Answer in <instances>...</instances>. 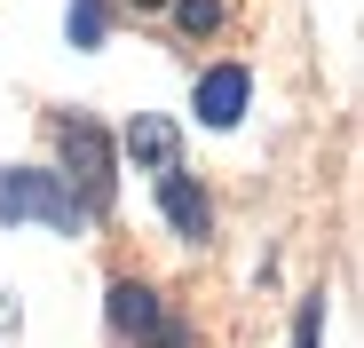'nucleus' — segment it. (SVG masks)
<instances>
[{
  "instance_id": "7ed1b4c3",
  "label": "nucleus",
  "mask_w": 364,
  "mask_h": 348,
  "mask_svg": "<svg viewBox=\"0 0 364 348\" xmlns=\"http://www.w3.org/2000/svg\"><path fill=\"white\" fill-rule=\"evenodd\" d=\"M159 214L182 229V238H206V229H214V206H206V190H198L182 166H174V174H159Z\"/></svg>"
},
{
  "instance_id": "6e6552de",
  "label": "nucleus",
  "mask_w": 364,
  "mask_h": 348,
  "mask_svg": "<svg viewBox=\"0 0 364 348\" xmlns=\"http://www.w3.org/2000/svg\"><path fill=\"white\" fill-rule=\"evenodd\" d=\"M174 24L191 32V40H198V32H214V24H222V0H174Z\"/></svg>"
},
{
  "instance_id": "20e7f679",
  "label": "nucleus",
  "mask_w": 364,
  "mask_h": 348,
  "mask_svg": "<svg viewBox=\"0 0 364 348\" xmlns=\"http://www.w3.org/2000/svg\"><path fill=\"white\" fill-rule=\"evenodd\" d=\"M103 301H111V325H119V332H135V340H159V332H166L159 293H151V285H135V277H119Z\"/></svg>"
},
{
  "instance_id": "f257e3e1",
  "label": "nucleus",
  "mask_w": 364,
  "mask_h": 348,
  "mask_svg": "<svg viewBox=\"0 0 364 348\" xmlns=\"http://www.w3.org/2000/svg\"><path fill=\"white\" fill-rule=\"evenodd\" d=\"M0 222H48V229H80V198L64 190V174L9 166V174H0Z\"/></svg>"
},
{
  "instance_id": "423d86ee",
  "label": "nucleus",
  "mask_w": 364,
  "mask_h": 348,
  "mask_svg": "<svg viewBox=\"0 0 364 348\" xmlns=\"http://www.w3.org/2000/svg\"><path fill=\"white\" fill-rule=\"evenodd\" d=\"M127 151H135L151 174H174V127H166V119H135V127H127Z\"/></svg>"
},
{
  "instance_id": "1a4fd4ad",
  "label": "nucleus",
  "mask_w": 364,
  "mask_h": 348,
  "mask_svg": "<svg viewBox=\"0 0 364 348\" xmlns=\"http://www.w3.org/2000/svg\"><path fill=\"white\" fill-rule=\"evenodd\" d=\"M317 340H325V301H309L293 317V348H317Z\"/></svg>"
},
{
  "instance_id": "f03ea898",
  "label": "nucleus",
  "mask_w": 364,
  "mask_h": 348,
  "mask_svg": "<svg viewBox=\"0 0 364 348\" xmlns=\"http://www.w3.org/2000/svg\"><path fill=\"white\" fill-rule=\"evenodd\" d=\"M64 174L80 183V214H87V206H111V143H103L95 119H72V127H64ZM72 183H64V190H72Z\"/></svg>"
},
{
  "instance_id": "39448f33",
  "label": "nucleus",
  "mask_w": 364,
  "mask_h": 348,
  "mask_svg": "<svg viewBox=\"0 0 364 348\" xmlns=\"http://www.w3.org/2000/svg\"><path fill=\"white\" fill-rule=\"evenodd\" d=\"M246 72H237V64H214L206 80H198V119L206 127H237V111H246Z\"/></svg>"
},
{
  "instance_id": "9d476101",
  "label": "nucleus",
  "mask_w": 364,
  "mask_h": 348,
  "mask_svg": "<svg viewBox=\"0 0 364 348\" xmlns=\"http://www.w3.org/2000/svg\"><path fill=\"white\" fill-rule=\"evenodd\" d=\"M135 9H166V0H135Z\"/></svg>"
},
{
  "instance_id": "0eeeda50",
  "label": "nucleus",
  "mask_w": 364,
  "mask_h": 348,
  "mask_svg": "<svg viewBox=\"0 0 364 348\" xmlns=\"http://www.w3.org/2000/svg\"><path fill=\"white\" fill-rule=\"evenodd\" d=\"M64 32H72V48H103V0H72Z\"/></svg>"
}]
</instances>
